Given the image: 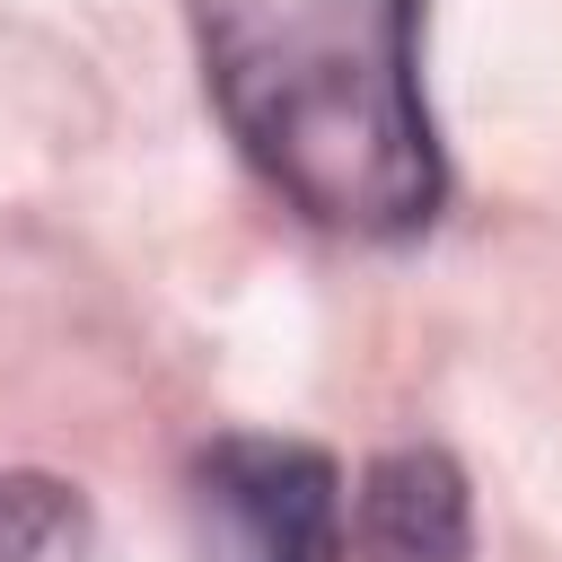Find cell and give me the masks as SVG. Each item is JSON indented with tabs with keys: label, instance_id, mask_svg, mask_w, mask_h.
Wrapping results in <instances>:
<instances>
[{
	"label": "cell",
	"instance_id": "6da1fadb",
	"mask_svg": "<svg viewBox=\"0 0 562 562\" xmlns=\"http://www.w3.org/2000/svg\"><path fill=\"white\" fill-rule=\"evenodd\" d=\"M220 123L255 176L334 237H413L439 140L413 79V0H184Z\"/></svg>",
	"mask_w": 562,
	"mask_h": 562
},
{
	"label": "cell",
	"instance_id": "7a4b0ae2",
	"mask_svg": "<svg viewBox=\"0 0 562 562\" xmlns=\"http://www.w3.org/2000/svg\"><path fill=\"white\" fill-rule=\"evenodd\" d=\"M193 553L202 562H351L334 457L263 430L211 439L193 457Z\"/></svg>",
	"mask_w": 562,
	"mask_h": 562
},
{
	"label": "cell",
	"instance_id": "3957f363",
	"mask_svg": "<svg viewBox=\"0 0 562 562\" xmlns=\"http://www.w3.org/2000/svg\"><path fill=\"white\" fill-rule=\"evenodd\" d=\"M351 553L360 562H465L474 553L465 474L439 448L378 457L360 474V501H351Z\"/></svg>",
	"mask_w": 562,
	"mask_h": 562
},
{
	"label": "cell",
	"instance_id": "277c9868",
	"mask_svg": "<svg viewBox=\"0 0 562 562\" xmlns=\"http://www.w3.org/2000/svg\"><path fill=\"white\" fill-rule=\"evenodd\" d=\"M0 562H97V518L53 474H0Z\"/></svg>",
	"mask_w": 562,
	"mask_h": 562
}]
</instances>
